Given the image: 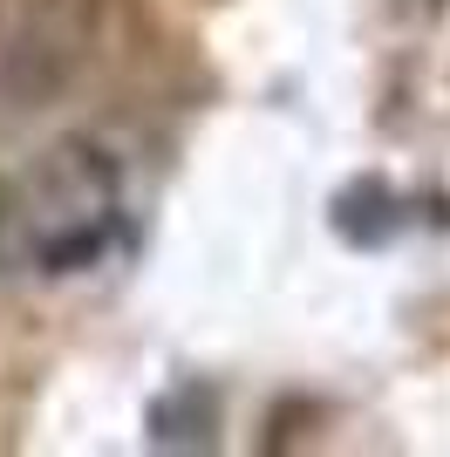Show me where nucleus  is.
<instances>
[{"label": "nucleus", "instance_id": "obj_1", "mask_svg": "<svg viewBox=\"0 0 450 457\" xmlns=\"http://www.w3.org/2000/svg\"><path fill=\"white\" fill-rule=\"evenodd\" d=\"M116 219H123L116 164L89 144H62L21 198V253L41 273H82L110 253Z\"/></svg>", "mask_w": 450, "mask_h": 457}]
</instances>
